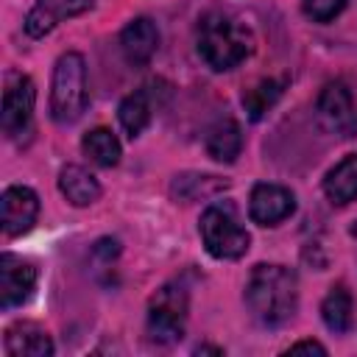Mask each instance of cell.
<instances>
[{"label": "cell", "mask_w": 357, "mask_h": 357, "mask_svg": "<svg viewBox=\"0 0 357 357\" xmlns=\"http://www.w3.org/2000/svg\"><path fill=\"white\" fill-rule=\"evenodd\" d=\"M81 148L100 167H114L120 162V142H117V137L109 128H92V131H86L84 139H81Z\"/></svg>", "instance_id": "18"}, {"label": "cell", "mask_w": 357, "mask_h": 357, "mask_svg": "<svg viewBox=\"0 0 357 357\" xmlns=\"http://www.w3.org/2000/svg\"><path fill=\"white\" fill-rule=\"evenodd\" d=\"M324 192L332 204L343 206L357 201V153L346 156L340 165H335L324 178Z\"/></svg>", "instance_id": "16"}, {"label": "cell", "mask_w": 357, "mask_h": 357, "mask_svg": "<svg viewBox=\"0 0 357 357\" xmlns=\"http://www.w3.org/2000/svg\"><path fill=\"white\" fill-rule=\"evenodd\" d=\"M6 354L11 357H47L53 354V343L47 332L33 321H20L6 329Z\"/></svg>", "instance_id": "13"}, {"label": "cell", "mask_w": 357, "mask_h": 357, "mask_svg": "<svg viewBox=\"0 0 357 357\" xmlns=\"http://www.w3.org/2000/svg\"><path fill=\"white\" fill-rule=\"evenodd\" d=\"M159 47V31L148 17L131 20L120 33V50L131 67H145Z\"/></svg>", "instance_id": "12"}, {"label": "cell", "mask_w": 357, "mask_h": 357, "mask_svg": "<svg viewBox=\"0 0 357 357\" xmlns=\"http://www.w3.org/2000/svg\"><path fill=\"white\" fill-rule=\"evenodd\" d=\"M245 304L259 324L265 326L284 324L298 304L296 273L284 265H257L245 284Z\"/></svg>", "instance_id": "1"}, {"label": "cell", "mask_w": 357, "mask_h": 357, "mask_svg": "<svg viewBox=\"0 0 357 357\" xmlns=\"http://www.w3.org/2000/svg\"><path fill=\"white\" fill-rule=\"evenodd\" d=\"M346 0H301V8L315 22H329L343 11Z\"/></svg>", "instance_id": "22"}, {"label": "cell", "mask_w": 357, "mask_h": 357, "mask_svg": "<svg viewBox=\"0 0 357 357\" xmlns=\"http://www.w3.org/2000/svg\"><path fill=\"white\" fill-rule=\"evenodd\" d=\"M318 120L329 134L354 137L357 134V103L343 81H329L315 103Z\"/></svg>", "instance_id": "6"}, {"label": "cell", "mask_w": 357, "mask_h": 357, "mask_svg": "<svg viewBox=\"0 0 357 357\" xmlns=\"http://www.w3.org/2000/svg\"><path fill=\"white\" fill-rule=\"evenodd\" d=\"M284 89V81H276V78H262L259 84H254L248 92H243V106L248 112L251 120H259L282 95Z\"/></svg>", "instance_id": "21"}, {"label": "cell", "mask_w": 357, "mask_h": 357, "mask_svg": "<svg viewBox=\"0 0 357 357\" xmlns=\"http://www.w3.org/2000/svg\"><path fill=\"white\" fill-rule=\"evenodd\" d=\"M240 148H243V131L231 117L218 120L206 131V153L215 162H226V165L234 162L240 156Z\"/></svg>", "instance_id": "15"}, {"label": "cell", "mask_w": 357, "mask_h": 357, "mask_svg": "<svg viewBox=\"0 0 357 357\" xmlns=\"http://www.w3.org/2000/svg\"><path fill=\"white\" fill-rule=\"evenodd\" d=\"M298 351H315V354H326V349L321 346V343H315V340H301V343H293L290 346V354H298Z\"/></svg>", "instance_id": "23"}, {"label": "cell", "mask_w": 357, "mask_h": 357, "mask_svg": "<svg viewBox=\"0 0 357 357\" xmlns=\"http://www.w3.org/2000/svg\"><path fill=\"white\" fill-rule=\"evenodd\" d=\"M201 240L206 245V251L218 259H240L248 251V231L240 226L237 215L231 212L229 204H212L204 209L201 223H198Z\"/></svg>", "instance_id": "4"}, {"label": "cell", "mask_w": 357, "mask_h": 357, "mask_svg": "<svg viewBox=\"0 0 357 357\" xmlns=\"http://www.w3.org/2000/svg\"><path fill=\"white\" fill-rule=\"evenodd\" d=\"M321 318L326 324V329L332 332H346L351 326V296L343 284L332 287L321 304Z\"/></svg>", "instance_id": "19"}, {"label": "cell", "mask_w": 357, "mask_h": 357, "mask_svg": "<svg viewBox=\"0 0 357 357\" xmlns=\"http://www.w3.org/2000/svg\"><path fill=\"white\" fill-rule=\"evenodd\" d=\"M195 45H198V56L215 73L237 67L254 47L245 25H240L237 20H231L229 14H220V11H209L198 20Z\"/></svg>", "instance_id": "2"}, {"label": "cell", "mask_w": 357, "mask_h": 357, "mask_svg": "<svg viewBox=\"0 0 357 357\" xmlns=\"http://www.w3.org/2000/svg\"><path fill=\"white\" fill-rule=\"evenodd\" d=\"M36 287V268L33 262L17 257V254H3L0 257V307L14 310L22 301L31 298Z\"/></svg>", "instance_id": "8"}, {"label": "cell", "mask_w": 357, "mask_h": 357, "mask_svg": "<svg viewBox=\"0 0 357 357\" xmlns=\"http://www.w3.org/2000/svg\"><path fill=\"white\" fill-rule=\"evenodd\" d=\"M296 212V195L279 184H257L251 190L248 215L259 226H276Z\"/></svg>", "instance_id": "9"}, {"label": "cell", "mask_w": 357, "mask_h": 357, "mask_svg": "<svg viewBox=\"0 0 357 357\" xmlns=\"http://www.w3.org/2000/svg\"><path fill=\"white\" fill-rule=\"evenodd\" d=\"M86 64L84 56L70 50L61 53L53 67V86H50V114L56 123L67 126L75 123L86 109Z\"/></svg>", "instance_id": "3"}, {"label": "cell", "mask_w": 357, "mask_h": 357, "mask_svg": "<svg viewBox=\"0 0 357 357\" xmlns=\"http://www.w3.org/2000/svg\"><path fill=\"white\" fill-rule=\"evenodd\" d=\"M59 190L73 206H89L100 198V184L98 178L84 170L81 165H64L59 173Z\"/></svg>", "instance_id": "14"}, {"label": "cell", "mask_w": 357, "mask_h": 357, "mask_svg": "<svg viewBox=\"0 0 357 357\" xmlns=\"http://www.w3.org/2000/svg\"><path fill=\"white\" fill-rule=\"evenodd\" d=\"M226 187H229V181H223V178H218V176L184 173V176H176V181H173V195L187 204V201H195L198 195H201V198H209V195H215V192H220V190H226Z\"/></svg>", "instance_id": "20"}, {"label": "cell", "mask_w": 357, "mask_h": 357, "mask_svg": "<svg viewBox=\"0 0 357 357\" xmlns=\"http://www.w3.org/2000/svg\"><path fill=\"white\" fill-rule=\"evenodd\" d=\"M351 231H354V234H357V226H354V229H351Z\"/></svg>", "instance_id": "24"}, {"label": "cell", "mask_w": 357, "mask_h": 357, "mask_svg": "<svg viewBox=\"0 0 357 357\" xmlns=\"http://www.w3.org/2000/svg\"><path fill=\"white\" fill-rule=\"evenodd\" d=\"M36 89L28 75H8L6 92H3V131L6 137H20L33 114Z\"/></svg>", "instance_id": "7"}, {"label": "cell", "mask_w": 357, "mask_h": 357, "mask_svg": "<svg viewBox=\"0 0 357 357\" xmlns=\"http://www.w3.org/2000/svg\"><path fill=\"white\" fill-rule=\"evenodd\" d=\"M92 3L95 0H36V6L25 17V31H28V36L39 39V36L50 33L61 20L92 8Z\"/></svg>", "instance_id": "11"}, {"label": "cell", "mask_w": 357, "mask_h": 357, "mask_svg": "<svg viewBox=\"0 0 357 357\" xmlns=\"http://www.w3.org/2000/svg\"><path fill=\"white\" fill-rule=\"evenodd\" d=\"M187 324V293L184 287L167 284L162 287L148 310V335L156 343H176L184 335Z\"/></svg>", "instance_id": "5"}, {"label": "cell", "mask_w": 357, "mask_h": 357, "mask_svg": "<svg viewBox=\"0 0 357 357\" xmlns=\"http://www.w3.org/2000/svg\"><path fill=\"white\" fill-rule=\"evenodd\" d=\"M0 206H3V231L8 237L25 234L39 215V198L31 187H8L3 192Z\"/></svg>", "instance_id": "10"}, {"label": "cell", "mask_w": 357, "mask_h": 357, "mask_svg": "<svg viewBox=\"0 0 357 357\" xmlns=\"http://www.w3.org/2000/svg\"><path fill=\"white\" fill-rule=\"evenodd\" d=\"M117 117H120V126L123 131L134 139L145 131V126L151 123V100H148V92L139 89V92H131L123 98L120 109H117Z\"/></svg>", "instance_id": "17"}]
</instances>
